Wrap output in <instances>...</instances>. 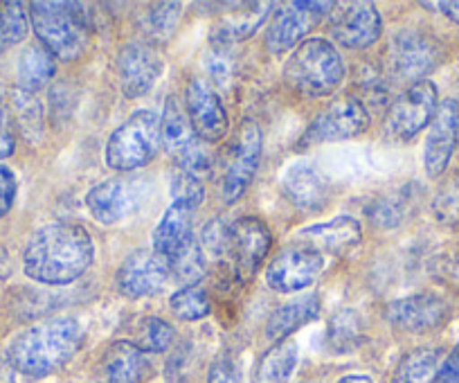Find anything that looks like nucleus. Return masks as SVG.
<instances>
[{"instance_id":"nucleus-1","label":"nucleus","mask_w":459,"mask_h":383,"mask_svg":"<svg viewBox=\"0 0 459 383\" xmlns=\"http://www.w3.org/2000/svg\"><path fill=\"white\" fill-rule=\"evenodd\" d=\"M95 244L79 223L55 222L39 228L23 250L25 275L41 284H70L91 268Z\"/></svg>"},{"instance_id":"nucleus-2","label":"nucleus","mask_w":459,"mask_h":383,"mask_svg":"<svg viewBox=\"0 0 459 383\" xmlns=\"http://www.w3.org/2000/svg\"><path fill=\"white\" fill-rule=\"evenodd\" d=\"M86 332L74 318H55L21 332L7 350V361L25 377H48L74 359Z\"/></svg>"},{"instance_id":"nucleus-3","label":"nucleus","mask_w":459,"mask_h":383,"mask_svg":"<svg viewBox=\"0 0 459 383\" xmlns=\"http://www.w3.org/2000/svg\"><path fill=\"white\" fill-rule=\"evenodd\" d=\"M79 3H32L30 19L41 46L61 61H74L86 52L88 19Z\"/></svg>"},{"instance_id":"nucleus-4","label":"nucleus","mask_w":459,"mask_h":383,"mask_svg":"<svg viewBox=\"0 0 459 383\" xmlns=\"http://www.w3.org/2000/svg\"><path fill=\"white\" fill-rule=\"evenodd\" d=\"M284 77L307 98H326L344 79V61L333 43L308 39L299 43L284 64Z\"/></svg>"},{"instance_id":"nucleus-5","label":"nucleus","mask_w":459,"mask_h":383,"mask_svg":"<svg viewBox=\"0 0 459 383\" xmlns=\"http://www.w3.org/2000/svg\"><path fill=\"white\" fill-rule=\"evenodd\" d=\"M160 118L138 111L113 131L106 144V162L115 171H134L149 165L160 147Z\"/></svg>"},{"instance_id":"nucleus-6","label":"nucleus","mask_w":459,"mask_h":383,"mask_svg":"<svg viewBox=\"0 0 459 383\" xmlns=\"http://www.w3.org/2000/svg\"><path fill=\"white\" fill-rule=\"evenodd\" d=\"M160 140L167 153L174 158L176 165L185 174L201 178L212 171L214 156H212L207 143L198 138L192 122H189L187 111L176 98H169L165 102V111L160 118Z\"/></svg>"},{"instance_id":"nucleus-7","label":"nucleus","mask_w":459,"mask_h":383,"mask_svg":"<svg viewBox=\"0 0 459 383\" xmlns=\"http://www.w3.org/2000/svg\"><path fill=\"white\" fill-rule=\"evenodd\" d=\"M262 129L257 122L246 118L237 129L225 158L223 178H221V196L225 204H237L250 187L262 162Z\"/></svg>"},{"instance_id":"nucleus-8","label":"nucleus","mask_w":459,"mask_h":383,"mask_svg":"<svg viewBox=\"0 0 459 383\" xmlns=\"http://www.w3.org/2000/svg\"><path fill=\"white\" fill-rule=\"evenodd\" d=\"M369 129V113L365 104L356 98H342L329 104L325 111L316 116V120L304 131L299 147H316L338 140H351L363 135Z\"/></svg>"},{"instance_id":"nucleus-9","label":"nucleus","mask_w":459,"mask_h":383,"mask_svg":"<svg viewBox=\"0 0 459 383\" xmlns=\"http://www.w3.org/2000/svg\"><path fill=\"white\" fill-rule=\"evenodd\" d=\"M439 57L441 48L435 37L421 30H401L387 50V68L396 79L423 82V77L437 68Z\"/></svg>"},{"instance_id":"nucleus-10","label":"nucleus","mask_w":459,"mask_h":383,"mask_svg":"<svg viewBox=\"0 0 459 383\" xmlns=\"http://www.w3.org/2000/svg\"><path fill=\"white\" fill-rule=\"evenodd\" d=\"M439 109V92L435 83L423 79L405 88L387 111V131L399 140H410L421 134Z\"/></svg>"},{"instance_id":"nucleus-11","label":"nucleus","mask_w":459,"mask_h":383,"mask_svg":"<svg viewBox=\"0 0 459 383\" xmlns=\"http://www.w3.org/2000/svg\"><path fill=\"white\" fill-rule=\"evenodd\" d=\"M333 10V3H308V0H293L281 5L275 12L271 25L266 30V48L273 55H284L299 46L302 37H307L317 23Z\"/></svg>"},{"instance_id":"nucleus-12","label":"nucleus","mask_w":459,"mask_h":383,"mask_svg":"<svg viewBox=\"0 0 459 383\" xmlns=\"http://www.w3.org/2000/svg\"><path fill=\"white\" fill-rule=\"evenodd\" d=\"M331 12L329 34L338 46L350 50H363L381 39L383 21L374 3H340Z\"/></svg>"},{"instance_id":"nucleus-13","label":"nucleus","mask_w":459,"mask_h":383,"mask_svg":"<svg viewBox=\"0 0 459 383\" xmlns=\"http://www.w3.org/2000/svg\"><path fill=\"white\" fill-rule=\"evenodd\" d=\"M171 271L167 257L158 255L153 248H143L135 250L134 255L122 262V266L117 268V289H120L122 296L126 298H147L156 296L165 289V284L169 282Z\"/></svg>"},{"instance_id":"nucleus-14","label":"nucleus","mask_w":459,"mask_h":383,"mask_svg":"<svg viewBox=\"0 0 459 383\" xmlns=\"http://www.w3.org/2000/svg\"><path fill=\"white\" fill-rule=\"evenodd\" d=\"M271 231L259 219L244 217L230 226L228 257L232 259V266L241 282H250L257 275L268 250H271Z\"/></svg>"},{"instance_id":"nucleus-15","label":"nucleus","mask_w":459,"mask_h":383,"mask_svg":"<svg viewBox=\"0 0 459 383\" xmlns=\"http://www.w3.org/2000/svg\"><path fill=\"white\" fill-rule=\"evenodd\" d=\"M325 259L320 253L304 246L286 248L268 264L266 284L277 293H298L320 277Z\"/></svg>"},{"instance_id":"nucleus-16","label":"nucleus","mask_w":459,"mask_h":383,"mask_svg":"<svg viewBox=\"0 0 459 383\" xmlns=\"http://www.w3.org/2000/svg\"><path fill=\"white\" fill-rule=\"evenodd\" d=\"M185 111L203 143H219L228 134V113L214 86L203 79H192L185 88Z\"/></svg>"},{"instance_id":"nucleus-17","label":"nucleus","mask_w":459,"mask_h":383,"mask_svg":"<svg viewBox=\"0 0 459 383\" xmlns=\"http://www.w3.org/2000/svg\"><path fill=\"white\" fill-rule=\"evenodd\" d=\"M162 74V57L144 41L129 43L117 55V79L129 100L143 98Z\"/></svg>"},{"instance_id":"nucleus-18","label":"nucleus","mask_w":459,"mask_h":383,"mask_svg":"<svg viewBox=\"0 0 459 383\" xmlns=\"http://www.w3.org/2000/svg\"><path fill=\"white\" fill-rule=\"evenodd\" d=\"M459 140V102L446 100L439 104L430 122V131L423 149V167L428 176L437 178L446 171Z\"/></svg>"},{"instance_id":"nucleus-19","label":"nucleus","mask_w":459,"mask_h":383,"mask_svg":"<svg viewBox=\"0 0 459 383\" xmlns=\"http://www.w3.org/2000/svg\"><path fill=\"white\" fill-rule=\"evenodd\" d=\"M448 305L444 298L432 293H419V296L401 298L387 305L385 318L392 327L410 334L432 332L448 318Z\"/></svg>"},{"instance_id":"nucleus-20","label":"nucleus","mask_w":459,"mask_h":383,"mask_svg":"<svg viewBox=\"0 0 459 383\" xmlns=\"http://www.w3.org/2000/svg\"><path fill=\"white\" fill-rule=\"evenodd\" d=\"M271 10L273 3H235L232 12H225L212 25L210 43L232 48L235 43L246 41V39L253 37L266 23Z\"/></svg>"},{"instance_id":"nucleus-21","label":"nucleus","mask_w":459,"mask_h":383,"mask_svg":"<svg viewBox=\"0 0 459 383\" xmlns=\"http://www.w3.org/2000/svg\"><path fill=\"white\" fill-rule=\"evenodd\" d=\"M295 239L302 241L304 248H311L320 255H342L360 244L363 231H360V223L356 222V219L335 217L326 223L302 228V231L295 235Z\"/></svg>"},{"instance_id":"nucleus-22","label":"nucleus","mask_w":459,"mask_h":383,"mask_svg":"<svg viewBox=\"0 0 459 383\" xmlns=\"http://www.w3.org/2000/svg\"><path fill=\"white\" fill-rule=\"evenodd\" d=\"M281 192L295 208L308 210V213L320 210L331 196L329 180L325 178L322 171L307 162H298L286 171V176L281 178Z\"/></svg>"},{"instance_id":"nucleus-23","label":"nucleus","mask_w":459,"mask_h":383,"mask_svg":"<svg viewBox=\"0 0 459 383\" xmlns=\"http://www.w3.org/2000/svg\"><path fill=\"white\" fill-rule=\"evenodd\" d=\"M86 208L95 222L110 226V223L122 222L134 210V195H131L129 185L117 178H110L95 185L88 192Z\"/></svg>"},{"instance_id":"nucleus-24","label":"nucleus","mask_w":459,"mask_h":383,"mask_svg":"<svg viewBox=\"0 0 459 383\" xmlns=\"http://www.w3.org/2000/svg\"><path fill=\"white\" fill-rule=\"evenodd\" d=\"M147 368V354L131 341L113 343L101 359V377L106 383H140Z\"/></svg>"},{"instance_id":"nucleus-25","label":"nucleus","mask_w":459,"mask_h":383,"mask_svg":"<svg viewBox=\"0 0 459 383\" xmlns=\"http://www.w3.org/2000/svg\"><path fill=\"white\" fill-rule=\"evenodd\" d=\"M194 210L185 204H171L169 210L162 214L160 223L153 231V250L162 257H171L176 250L183 248L192 235Z\"/></svg>"},{"instance_id":"nucleus-26","label":"nucleus","mask_w":459,"mask_h":383,"mask_svg":"<svg viewBox=\"0 0 459 383\" xmlns=\"http://www.w3.org/2000/svg\"><path fill=\"white\" fill-rule=\"evenodd\" d=\"M320 300L316 296L299 298V300L286 302V305L277 307L271 314L266 325V336L271 341L280 343L286 341L293 332H298L299 327H304L307 323L316 320L320 316Z\"/></svg>"},{"instance_id":"nucleus-27","label":"nucleus","mask_w":459,"mask_h":383,"mask_svg":"<svg viewBox=\"0 0 459 383\" xmlns=\"http://www.w3.org/2000/svg\"><path fill=\"white\" fill-rule=\"evenodd\" d=\"M52 77H55V57L41 43H32L30 48H25L19 59V68H16V79H19L21 91H41Z\"/></svg>"},{"instance_id":"nucleus-28","label":"nucleus","mask_w":459,"mask_h":383,"mask_svg":"<svg viewBox=\"0 0 459 383\" xmlns=\"http://www.w3.org/2000/svg\"><path fill=\"white\" fill-rule=\"evenodd\" d=\"M439 350L435 347H419L408 352L396 365L390 383H435L439 372Z\"/></svg>"},{"instance_id":"nucleus-29","label":"nucleus","mask_w":459,"mask_h":383,"mask_svg":"<svg viewBox=\"0 0 459 383\" xmlns=\"http://www.w3.org/2000/svg\"><path fill=\"white\" fill-rule=\"evenodd\" d=\"M298 359L299 354L295 341L286 338V341L275 343L259 363V383H289L298 368Z\"/></svg>"},{"instance_id":"nucleus-30","label":"nucleus","mask_w":459,"mask_h":383,"mask_svg":"<svg viewBox=\"0 0 459 383\" xmlns=\"http://www.w3.org/2000/svg\"><path fill=\"white\" fill-rule=\"evenodd\" d=\"M167 262H169L171 277L183 282V286L198 284L207 273L205 253H203V246L196 239H189L183 248L176 250L171 257H167Z\"/></svg>"},{"instance_id":"nucleus-31","label":"nucleus","mask_w":459,"mask_h":383,"mask_svg":"<svg viewBox=\"0 0 459 383\" xmlns=\"http://www.w3.org/2000/svg\"><path fill=\"white\" fill-rule=\"evenodd\" d=\"M365 341V325L359 311L340 309L329 320V345L335 352H350Z\"/></svg>"},{"instance_id":"nucleus-32","label":"nucleus","mask_w":459,"mask_h":383,"mask_svg":"<svg viewBox=\"0 0 459 383\" xmlns=\"http://www.w3.org/2000/svg\"><path fill=\"white\" fill-rule=\"evenodd\" d=\"M28 12L23 3H0V55L28 37Z\"/></svg>"},{"instance_id":"nucleus-33","label":"nucleus","mask_w":459,"mask_h":383,"mask_svg":"<svg viewBox=\"0 0 459 383\" xmlns=\"http://www.w3.org/2000/svg\"><path fill=\"white\" fill-rule=\"evenodd\" d=\"M171 311L178 316L180 320H203L210 314V298L201 284L180 286L178 292L171 296L169 300Z\"/></svg>"},{"instance_id":"nucleus-34","label":"nucleus","mask_w":459,"mask_h":383,"mask_svg":"<svg viewBox=\"0 0 459 383\" xmlns=\"http://www.w3.org/2000/svg\"><path fill=\"white\" fill-rule=\"evenodd\" d=\"M174 338H176V332L167 320L158 318V316H149V318H144L143 323H140L135 345H138L143 352L160 354V352L169 350Z\"/></svg>"},{"instance_id":"nucleus-35","label":"nucleus","mask_w":459,"mask_h":383,"mask_svg":"<svg viewBox=\"0 0 459 383\" xmlns=\"http://www.w3.org/2000/svg\"><path fill=\"white\" fill-rule=\"evenodd\" d=\"M205 70L216 86H232L237 73V61L235 57H232V48L210 43V50H207L205 55Z\"/></svg>"},{"instance_id":"nucleus-36","label":"nucleus","mask_w":459,"mask_h":383,"mask_svg":"<svg viewBox=\"0 0 459 383\" xmlns=\"http://www.w3.org/2000/svg\"><path fill=\"white\" fill-rule=\"evenodd\" d=\"M180 10H183L180 3H160V5H153L152 12L147 14V19H144L147 32L152 34L153 39L169 37L176 30V25H178Z\"/></svg>"},{"instance_id":"nucleus-37","label":"nucleus","mask_w":459,"mask_h":383,"mask_svg":"<svg viewBox=\"0 0 459 383\" xmlns=\"http://www.w3.org/2000/svg\"><path fill=\"white\" fill-rule=\"evenodd\" d=\"M435 217L439 219L444 226L459 228V180L453 178L446 185H441L439 192L435 196Z\"/></svg>"},{"instance_id":"nucleus-38","label":"nucleus","mask_w":459,"mask_h":383,"mask_svg":"<svg viewBox=\"0 0 459 383\" xmlns=\"http://www.w3.org/2000/svg\"><path fill=\"white\" fill-rule=\"evenodd\" d=\"M405 213H408V201H405V196L396 195V192L394 195H385L381 199H377L372 208L368 210L369 219L383 228L396 226V223L403 222Z\"/></svg>"},{"instance_id":"nucleus-39","label":"nucleus","mask_w":459,"mask_h":383,"mask_svg":"<svg viewBox=\"0 0 459 383\" xmlns=\"http://www.w3.org/2000/svg\"><path fill=\"white\" fill-rule=\"evenodd\" d=\"M171 196H174L176 204H185L192 210H196L203 204V199H205V189H203L201 180L196 176H189L183 171L171 183Z\"/></svg>"},{"instance_id":"nucleus-40","label":"nucleus","mask_w":459,"mask_h":383,"mask_svg":"<svg viewBox=\"0 0 459 383\" xmlns=\"http://www.w3.org/2000/svg\"><path fill=\"white\" fill-rule=\"evenodd\" d=\"M14 109H16V116H19L21 126H23L28 134L41 129L43 113L32 92H25L21 91V88L19 91H14Z\"/></svg>"},{"instance_id":"nucleus-41","label":"nucleus","mask_w":459,"mask_h":383,"mask_svg":"<svg viewBox=\"0 0 459 383\" xmlns=\"http://www.w3.org/2000/svg\"><path fill=\"white\" fill-rule=\"evenodd\" d=\"M230 244V226H225L221 219H212L203 231V253H210L212 257H228Z\"/></svg>"},{"instance_id":"nucleus-42","label":"nucleus","mask_w":459,"mask_h":383,"mask_svg":"<svg viewBox=\"0 0 459 383\" xmlns=\"http://www.w3.org/2000/svg\"><path fill=\"white\" fill-rule=\"evenodd\" d=\"M207 383H246L244 372H241V365L237 363L235 356L219 354L212 363L210 374H207Z\"/></svg>"},{"instance_id":"nucleus-43","label":"nucleus","mask_w":459,"mask_h":383,"mask_svg":"<svg viewBox=\"0 0 459 383\" xmlns=\"http://www.w3.org/2000/svg\"><path fill=\"white\" fill-rule=\"evenodd\" d=\"M192 345L189 343H183L180 347H176L174 356L167 363V381L169 383H183V379L189 374V368H192Z\"/></svg>"},{"instance_id":"nucleus-44","label":"nucleus","mask_w":459,"mask_h":383,"mask_svg":"<svg viewBox=\"0 0 459 383\" xmlns=\"http://www.w3.org/2000/svg\"><path fill=\"white\" fill-rule=\"evenodd\" d=\"M16 189H19V183H16L14 171L10 167L0 165V219L5 217L14 205Z\"/></svg>"},{"instance_id":"nucleus-45","label":"nucleus","mask_w":459,"mask_h":383,"mask_svg":"<svg viewBox=\"0 0 459 383\" xmlns=\"http://www.w3.org/2000/svg\"><path fill=\"white\" fill-rule=\"evenodd\" d=\"M435 383H459V343L453 352L448 354V359L439 365V372H437Z\"/></svg>"},{"instance_id":"nucleus-46","label":"nucleus","mask_w":459,"mask_h":383,"mask_svg":"<svg viewBox=\"0 0 459 383\" xmlns=\"http://www.w3.org/2000/svg\"><path fill=\"white\" fill-rule=\"evenodd\" d=\"M14 134H12L10 125H7V118H3V120H0V158L12 156V153H14Z\"/></svg>"},{"instance_id":"nucleus-47","label":"nucleus","mask_w":459,"mask_h":383,"mask_svg":"<svg viewBox=\"0 0 459 383\" xmlns=\"http://www.w3.org/2000/svg\"><path fill=\"white\" fill-rule=\"evenodd\" d=\"M423 7H432V10H439L441 14L448 16L453 23L459 25V3H423Z\"/></svg>"},{"instance_id":"nucleus-48","label":"nucleus","mask_w":459,"mask_h":383,"mask_svg":"<svg viewBox=\"0 0 459 383\" xmlns=\"http://www.w3.org/2000/svg\"><path fill=\"white\" fill-rule=\"evenodd\" d=\"M0 383H14V368L10 361H0Z\"/></svg>"},{"instance_id":"nucleus-49","label":"nucleus","mask_w":459,"mask_h":383,"mask_svg":"<svg viewBox=\"0 0 459 383\" xmlns=\"http://www.w3.org/2000/svg\"><path fill=\"white\" fill-rule=\"evenodd\" d=\"M338 383H372V379L365 374H351V377H342Z\"/></svg>"},{"instance_id":"nucleus-50","label":"nucleus","mask_w":459,"mask_h":383,"mask_svg":"<svg viewBox=\"0 0 459 383\" xmlns=\"http://www.w3.org/2000/svg\"><path fill=\"white\" fill-rule=\"evenodd\" d=\"M3 118L7 116H5V100H3V88H0V120H3Z\"/></svg>"}]
</instances>
